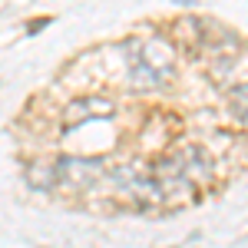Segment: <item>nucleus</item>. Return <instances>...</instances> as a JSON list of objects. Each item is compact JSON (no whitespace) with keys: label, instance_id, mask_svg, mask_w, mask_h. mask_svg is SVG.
I'll return each mask as SVG.
<instances>
[{"label":"nucleus","instance_id":"20e7f679","mask_svg":"<svg viewBox=\"0 0 248 248\" xmlns=\"http://www.w3.org/2000/svg\"><path fill=\"white\" fill-rule=\"evenodd\" d=\"M229 109H232V116H235V119L248 129V79H245V83H238V86H232Z\"/></svg>","mask_w":248,"mask_h":248},{"label":"nucleus","instance_id":"f03ea898","mask_svg":"<svg viewBox=\"0 0 248 248\" xmlns=\"http://www.w3.org/2000/svg\"><path fill=\"white\" fill-rule=\"evenodd\" d=\"M103 175H106V162H99V159L66 155L53 162V186H63V189H90L103 182Z\"/></svg>","mask_w":248,"mask_h":248},{"label":"nucleus","instance_id":"f257e3e1","mask_svg":"<svg viewBox=\"0 0 248 248\" xmlns=\"http://www.w3.org/2000/svg\"><path fill=\"white\" fill-rule=\"evenodd\" d=\"M123 63H126V79L139 93H153L169 86L175 77V46L162 37L149 40H129L123 43Z\"/></svg>","mask_w":248,"mask_h":248},{"label":"nucleus","instance_id":"7ed1b4c3","mask_svg":"<svg viewBox=\"0 0 248 248\" xmlns=\"http://www.w3.org/2000/svg\"><path fill=\"white\" fill-rule=\"evenodd\" d=\"M113 113H116L113 99H103V96L73 99L63 109V126H83V123H96V119H109Z\"/></svg>","mask_w":248,"mask_h":248}]
</instances>
